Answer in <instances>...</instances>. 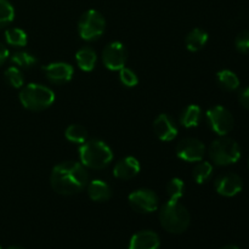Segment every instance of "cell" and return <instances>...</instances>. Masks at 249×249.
Masks as SVG:
<instances>
[{"label": "cell", "mask_w": 249, "mask_h": 249, "mask_svg": "<svg viewBox=\"0 0 249 249\" xmlns=\"http://www.w3.org/2000/svg\"><path fill=\"white\" fill-rule=\"evenodd\" d=\"M88 179V172L82 163L68 160L53 168L50 184L58 195L71 196L82 191L89 182Z\"/></svg>", "instance_id": "obj_1"}, {"label": "cell", "mask_w": 249, "mask_h": 249, "mask_svg": "<svg viewBox=\"0 0 249 249\" xmlns=\"http://www.w3.org/2000/svg\"><path fill=\"white\" fill-rule=\"evenodd\" d=\"M160 221L165 231L173 235H180L190 226L191 216L184 204L179 201L168 199L160 208Z\"/></svg>", "instance_id": "obj_2"}, {"label": "cell", "mask_w": 249, "mask_h": 249, "mask_svg": "<svg viewBox=\"0 0 249 249\" xmlns=\"http://www.w3.org/2000/svg\"><path fill=\"white\" fill-rule=\"evenodd\" d=\"M80 163L90 169H104L113 160V152L105 141L91 139L82 143L79 147Z\"/></svg>", "instance_id": "obj_3"}, {"label": "cell", "mask_w": 249, "mask_h": 249, "mask_svg": "<svg viewBox=\"0 0 249 249\" xmlns=\"http://www.w3.org/2000/svg\"><path fill=\"white\" fill-rule=\"evenodd\" d=\"M19 101L29 111H44L55 101V92L50 88L31 83L19 91Z\"/></svg>", "instance_id": "obj_4"}, {"label": "cell", "mask_w": 249, "mask_h": 249, "mask_svg": "<svg viewBox=\"0 0 249 249\" xmlns=\"http://www.w3.org/2000/svg\"><path fill=\"white\" fill-rule=\"evenodd\" d=\"M208 156L216 165L235 164L241 158V147L233 139L220 136L211 143Z\"/></svg>", "instance_id": "obj_5"}, {"label": "cell", "mask_w": 249, "mask_h": 249, "mask_svg": "<svg viewBox=\"0 0 249 249\" xmlns=\"http://www.w3.org/2000/svg\"><path fill=\"white\" fill-rule=\"evenodd\" d=\"M106 29V19L97 10H88L80 16L78 32L83 40L92 41L99 39Z\"/></svg>", "instance_id": "obj_6"}, {"label": "cell", "mask_w": 249, "mask_h": 249, "mask_svg": "<svg viewBox=\"0 0 249 249\" xmlns=\"http://www.w3.org/2000/svg\"><path fill=\"white\" fill-rule=\"evenodd\" d=\"M207 121L212 130L219 136H226L235 125L232 113L224 106L216 105L207 111Z\"/></svg>", "instance_id": "obj_7"}, {"label": "cell", "mask_w": 249, "mask_h": 249, "mask_svg": "<svg viewBox=\"0 0 249 249\" xmlns=\"http://www.w3.org/2000/svg\"><path fill=\"white\" fill-rule=\"evenodd\" d=\"M129 203L134 211L139 213H152L158 209L160 199L157 194L150 189H139L131 192L128 197Z\"/></svg>", "instance_id": "obj_8"}, {"label": "cell", "mask_w": 249, "mask_h": 249, "mask_svg": "<svg viewBox=\"0 0 249 249\" xmlns=\"http://www.w3.org/2000/svg\"><path fill=\"white\" fill-rule=\"evenodd\" d=\"M128 60V51L121 41H112L107 44L102 51V61L109 71H119L125 67Z\"/></svg>", "instance_id": "obj_9"}, {"label": "cell", "mask_w": 249, "mask_h": 249, "mask_svg": "<svg viewBox=\"0 0 249 249\" xmlns=\"http://www.w3.org/2000/svg\"><path fill=\"white\" fill-rule=\"evenodd\" d=\"M177 156L185 162L195 163L203 160L206 155V146L201 140L195 138L182 139L177 146Z\"/></svg>", "instance_id": "obj_10"}, {"label": "cell", "mask_w": 249, "mask_h": 249, "mask_svg": "<svg viewBox=\"0 0 249 249\" xmlns=\"http://www.w3.org/2000/svg\"><path fill=\"white\" fill-rule=\"evenodd\" d=\"M214 186L220 196L233 197L242 191L243 181L236 173H224L216 178Z\"/></svg>", "instance_id": "obj_11"}, {"label": "cell", "mask_w": 249, "mask_h": 249, "mask_svg": "<svg viewBox=\"0 0 249 249\" xmlns=\"http://www.w3.org/2000/svg\"><path fill=\"white\" fill-rule=\"evenodd\" d=\"M43 72L49 82L53 84H66L71 82L74 74V68L72 65L66 62H53L43 66Z\"/></svg>", "instance_id": "obj_12"}, {"label": "cell", "mask_w": 249, "mask_h": 249, "mask_svg": "<svg viewBox=\"0 0 249 249\" xmlns=\"http://www.w3.org/2000/svg\"><path fill=\"white\" fill-rule=\"evenodd\" d=\"M153 131L160 141H172L178 135V126L174 119L167 113H162L153 122Z\"/></svg>", "instance_id": "obj_13"}, {"label": "cell", "mask_w": 249, "mask_h": 249, "mask_svg": "<svg viewBox=\"0 0 249 249\" xmlns=\"http://www.w3.org/2000/svg\"><path fill=\"white\" fill-rule=\"evenodd\" d=\"M140 169L141 165L138 158L128 156V157L122 158L121 160L116 163L113 168V175L117 179L128 181V180L135 178L140 173Z\"/></svg>", "instance_id": "obj_14"}, {"label": "cell", "mask_w": 249, "mask_h": 249, "mask_svg": "<svg viewBox=\"0 0 249 249\" xmlns=\"http://www.w3.org/2000/svg\"><path fill=\"white\" fill-rule=\"evenodd\" d=\"M160 246V236L151 230L139 231L129 242V249H158Z\"/></svg>", "instance_id": "obj_15"}, {"label": "cell", "mask_w": 249, "mask_h": 249, "mask_svg": "<svg viewBox=\"0 0 249 249\" xmlns=\"http://www.w3.org/2000/svg\"><path fill=\"white\" fill-rule=\"evenodd\" d=\"M87 191L90 199L94 202H106L112 197V189L106 181L95 179L88 182Z\"/></svg>", "instance_id": "obj_16"}, {"label": "cell", "mask_w": 249, "mask_h": 249, "mask_svg": "<svg viewBox=\"0 0 249 249\" xmlns=\"http://www.w3.org/2000/svg\"><path fill=\"white\" fill-rule=\"evenodd\" d=\"M75 61H77V65L80 70L84 71V72H91L95 68L97 61L96 51L90 46H84L77 51Z\"/></svg>", "instance_id": "obj_17"}, {"label": "cell", "mask_w": 249, "mask_h": 249, "mask_svg": "<svg viewBox=\"0 0 249 249\" xmlns=\"http://www.w3.org/2000/svg\"><path fill=\"white\" fill-rule=\"evenodd\" d=\"M208 33H207L204 29L202 28H194L189 34L186 36L185 39V44H186L187 50L191 51V53H196L199 51L202 48H204V45L208 41Z\"/></svg>", "instance_id": "obj_18"}, {"label": "cell", "mask_w": 249, "mask_h": 249, "mask_svg": "<svg viewBox=\"0 0 249 249\" xmlns=\"http://www.w3.org/2000/svg\"><path fill=\"white\" fill-rule=\"evenodd\" d=\"M202 118V108L198 105H189L180 116V124L187 129L196 128Z\"/></svg>", "instance_id": "obj_19"}, {"label": "cell", "mask_w": 249, "mask_h": 249, "mask_svg": "<svg viewBox=\"0 0 249 249\" xmlns=\"http://www.w3.org/2000/svg\"><path fill=\"white\" fill-rule=\"evenodd\" d=\"M216 82L226 91H235L240 88V78L230 70H221L216 73Z\"/></svg>", "instance_id": "obj_20"}, {"label": "cell", "mask_w": 249, "mask_h": 249, "mask_svg": "<svg viewBox=\"0 0 249 249\" xmlns=\"http://www.w3.org/2000/svg\"><path fill=\"white\" fill-rule=\"evenodd\" d=\"M213 174V165L207 160H199L192 170V178L198 185L206 184Z\"/></svg>", "instance_id": "obj_21"}, {"label": "cell", "mask_w": 249, "mask_h": 249, "mask_svg": "<svg viewBox=\"0 0 249 249\" xmlns=\"http://www.w3.org/2000/svg\"><path fill=\"white\" fill-rule=\"evenodd\" d=\"M5 40L11 46L23 48L28 43V36L21 28H9L5 32Z\"/></svg>", "instance_id": "obj_22"}, {"label": "cell", "mask_w": 249, "mask_h": 249, "mask_svg": "<svg viewBox=\"0 0 249 249\" xmlns=\"http://www.w3.org/2000/svg\"><path fill=\"white\" fill-rule=\"evenodd\" d=\"M65 136L73 143H83L88 140V130L80 124H71L65 131Z\"/></svg>", "instance_id": "obj_23"}, {"label": "cell", "mask_w": 249, "mask_h": 249, "mask_svg": "<svg viewBox=\"0 0 249 249\" xmlns=\"http://www.w3.org/2000/svg\"><path fill=\"white\" fill-rule=\"evenodd\" d=\"M11 62L18 68H29L38 62L36 57L28 51H17L10 57Z\"/></svg>", "instance_id": "obj_24"}, {"label": "cell", "mask_w": 249, "mask_h": 249, "mask_svg": "<svg viewBox=\"0 0 249 249\" xmlns=\"http://www.w3.org/2000/svg\"><path fill=\"white\" fill-rule=\"evenodd\" d=\"M167 194L172 201H179L185 194V182L180 178H173L167 185Z\"/></svg>", "instance_id": "obj_25"}, {"label": "cell", "mask_w": 249, "mask_h": 249, "mask_svg": "<svg viewBox=\"0 0 249 249\" xmlns=\"http://www.w3.org/2000/svg\"><path fill=\"white\" fill-rule=\"evenodd\" d=\"M5 79L15 89H19L24 84L23 73L17 66H11L5 71Z\"/></svg>", "instance_id": "obj_26"}, {"label": "cell", "mask_w": 249, "mask_h": 249, "mask_svg": "<svg viewBox=\"0 0 249 249\" xmlns=\"http://www.w3.org/2000/svg\"><path fill=\"white\" fill-rule=\"evenodd\" d=\"M15 18V9L9 0H0V28L9 26Z\"/></svg>", "instance_id": "obj_27"}, {"label": "cell", "mask_w": 249, "mask_h": 249, "mask_svg": "<svg viewBox=\"0 0 249 249\" xmlns=\"http://www.w3.org/2000/svg\"><path fill=\"white\" fill-rule=\"evenodd\" d=\"M118 72H119V80H121V83L124 85V87L134 88L138 85L139 78L133 70H130V68L128 67H123L122 70H119Z\"/></svg>", "instance_id": "obj_28"}, {"label": "cell", "mask_w": 249, "mask_h": 249, "mask_svg": "<svg viewBox=\"0 0 249 249\" xmlns=\"http://www.w3.org/2000/svg\"><path fill=\"white\" fill-rule=\"evenodd\" d=\"M235 46L241 53H249V31H242L235 39Z\"/></svg>", "instance_id": "obj_29"}, {"label": "cell", "mask_w": 249, "mask_h": 249, "mask_svg": "<svg viewBox=\"0 0 249 249\" xmlns=\"http://www.w3.org/2000/svg\"><path fill=\"white\" fill-rule=\"evenodd\" d=\"M238 100H240V104L249 111V85L241 90L240 95H238Z\"/></svg>", "instance_id": "obj_30"}, {"label": "cell", "mask_w": 249, "mask_h": 249, "mask_svg": "<svg viewBox=\"0 0 249 249\" xmlns=\"http://www.w3.org/2000/svg\"><path fill=\"white\" fill-rule=\"evenodd\" d=\"M9 56H10V53L9 50H7V48L4 45V44L0 43V66L4 65L5 61L9 58Z\"/></svg>", "instance_id": "obj_31"}, {"label": "cell", "mask_w": 249, "mask_h": 249, "mask_svg": "<svg viewBox=\"0 0 249 249\" xmlns=\"http://www.w3.org/2000/svg\"><path fill=\"white\" fill-rule=\"evenodd\" d=\"M220 249H240L237 246H233V245H228V246H224Z\"/></svg>", "instance_id": "obj_32"}, {"label": "cell", "mask_w": 249, "mask_h": 249, "mask_svg": "<svg viewBox=\"0 0 249 249\" xmlns=\"http://www.w3.org/2000/svg\"><path fill=\"white\" fill-rule=\"evenodd\" d=\"M7 249H24V248L21 247V246H11V247H9Z\"/></svg>", "instance_id": "obj_33"}, {"label": "cell", "mask_w": 249, "mask_h": 249, "mask_svg": "<svg viewBox=\"0 0 249 249\" xmlns=\"http://www.w3.org/2000/svg\"><path fill=\"white\" fill-rule=\"evenodd\" d=\"M0 249H2V248H1V247H0Z\"/></svg>", "instance_id": "obj_34"}]
</instances>
